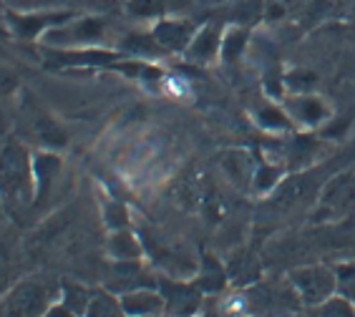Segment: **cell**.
<instances>
[{"label":"cell","mask_w":355,"mask_h":317,"mask_svg":"<svg viewBox=\"0 0 355 317\" xmlns=\"http://www.w3.org/2000/svg\"><path fill=\"white\" fill-rule=\"evenodd\" d=\"M355 209V172H343L325 184L318 201V219H340Z\"/></svg>","instance_id":"obj_7"},{"label":"cell","mask_w":355,"mask_h":317,"mask_svg":"<svg viewBox=\"0 0 355 317\" xmlns=\"http://www.w3.org/2000/svg\"><path fill=\"white\" fill-rule=\"evenodd\" d=\"M28 129L31 134L35 136V141L48 149V152H53L58 146L66 144V134L58 129V124H53V118L46 116V111L41 109H28Z\"/></svg>","instance_id":"obj_15"},{"label":"cell","mask_w":355,"mask_h":317,"mask_svg":"<svg viewBox=\"0 0 355 317\" xmlns=\"http://www.w3.org/2000/svg\"><path fill=\"white\" fill-rule=\"evenodd\" d=\"M61 172V156L55 152H33V174H35V207L48 199V194L53 189V181Z\"/></svg>","instance_id":"obj_13"},{"label":"cell","mask_w":355,"mask_h":317,"mask_svg":"<svg viewBox=\"0 0 355 317\" xmlns=\"http://www.w3.org/2000/svg\"><path fill=\"white\" fill-rule=\"evenodd\" d=\"M61 290L41 280H21L3 297V307L10 317H46Z\"/></svg>","instance_id":"obj_3"},{"label":"cell","mask_w":355,"mask_h":317,"mask_svg":"<svg viewBox=\"0 0 355 317\" xmlns=\"http://www.w3.org/2000/svg\"><path fill=\"white\" fill-rule=\"evenodd\" d=\"M119 300H121V307H123V312H126V317L166 315V302H164L162 290H159V284H146V287L121 292Z\"/></svg>","instance_id":"obj_11"},{"label":"cell","mask_w":355,"mask_h":317,"mask_svg":"<svg viewBox=\"0 0 355 317\" xmlns=\"http://www.w3.org/2000/svg\"><path fill=\"white\" fill-rule=\"evenodd\" d=\"M285 111L287 116L293 118V124L305 126V129L320 126L330 116L328 104L322 98L313 96V93H293V96H287Z\"/></svg>","instance_id":"obj_10"},{"label":"cell","mask_w":355,"mask_h":317,"mask_svg":"<svg viewBox=\"0 0 355 317\" xmlns=\"http://www.w3.org/2000/svg\"><path fill=\"white\" fill-rule=\"evenodd\" d=\"M222 38H225V30L214 23L197 28V33L184 51V58L189 63H197V66H207V63L217 61L222 55Z\"/></svg>","instance_id":"obj_9"},{"label":"cell","mask_w":355,"mask_h":317,"mask_svg":"<svg viewBox=\"0 0 355 317\" xmlns=\"http://www.w3.org/2000/svg\"><path fill=\"white\" fill-rule=\"evenodd\" d=\"M0 204L8 214L35 207L33 152L18 138L0 141Z\"/></svg>","instance_id":"obj_1"},{"label":"cell","mask_w":355,"mask_h":317,"mask_svg":"<svg viewBox=\"0 0 355 317\" xmlns=\"http://www.w3.org/2000/svg\"><path fill=\"white\" fill-rule=\"evenodd\" d=\"M247 48V30L242 26H232L225 30V38H222V58L225 61H237L239 55L245 53Z\"/></svg>","instance_id":"obj_20"},{"label":"cell","mask_w":355,"mask_h":317,"mask_svg":"<svg viewBox=\"0 0 355 317\" xmlns=\"http://www.w3.org/2000/svg\"><path fill=\"white\" fill-rule=\"evenodd\" d=\"M3 214H6V212H3V204H0V217H3Z\"/></svg>","instance_id":"obj_29"},{"label":"cell","mask_w":355,"mask_h":317,"mask_svg":"<svg viewBox=\"0 0 355 317\" xmlns=\"http://www.w3.org/2000/svg\"><path fill=\"white\" fill-rule=\"evenodd\" d=\"M205 264L207 267H199L197 275L191 277V282L197 284L205 295H217V292H222L227 287V280H230L227 269L219 262H214V260H207Z\"/></svg>","instance_id":"obj_16"},{"label":"cell","mask_w":355,"mask_h":317,"mask_svg":"<svg viewBox=\"0 0 355 317\" xmlns=\"http://www.w3.org/2000/svg\"><path fill=\"white\" fill-rule=\"evenodd\" d=\"M199 317H205V315H199Z\"/></svg>","instance_id":"obj_30"},{"label":"cell","mask_w":355,"mask_h":317,"mask_svg":"<svg viewBox=\"0 0 355 317\" xmlns=\"http://www.w3.org/2000/svg\"><path fill=\"white\" fill-rule=\"evenodd\" d=\"M18 89H21V78H18V73L6 69V66H0V98L13 96Z\"/></svg>","instance_id":"obj_26"},{"label":"cell","mask_w":355,"mask_h":317,"mask_svg":"<svg viewBox=\"0 0 355 317\" xmlns=\"http://www.w3.org/2000/svg\"><path fill=\"white\" fill-rule=\"evenodd\" d=\"M159 290L164 295L166 317H199L205 310L207 295L194 282L164 277V280H159Z\"/></svg>","instance_id":"obj_6"},{"label":"cell","mask_w":355,"mask_h":317,"mask_svg":"<svg viewBox=\"0 0 355 317\" xmlns=\"http://www.w3.org/2000/svg\"><path fill=\"white\" fill-rule=\"evenodd\" d=\"M8 13V0H0V18Z\"/></svg>","instance_id":"obj_27"},{"label":"cell","mask_w":355,"mask_h":317,"mask_svg":"<svg viewBox=\"0 0 355 317\" xmlns=\"http://www.w3.org/2000/svg\"><path fill=\"white\" fill-rule=\"evenodd\" d=\"M106 21L96 15H73L71 21L51 28L41 38V43L55 51H76V48H94L106 38Z\"/></svg>","instance_id":"obj_2"},{"label":"cell","mask_w":355,"mask_h":317,"mask_svg":"<svg viewBox=\"0 0 355 317\" xmlns=\"http://www.w3.org/2000/svg\"><path fill=\"white\" fill-rule=\"evenodd\" d=\"M222 169H225L227 179L232 181L237 189H242V192L252 189V179H254V172H257V164H254V158L250 152H242V149L227 152L225 156H222Z\"/></svg>","instance_id":"obj_14"},{"label":"cell","mask_w":355,"mask_h":317,"mask_svg":"<svg viewBox=\"0 0 355 317\" xmlns=\"http://www.w3.org/2000/svg\"><path fill=\"white\" fill-rule=\"evenodd\" d=\"M194 33H197L194 23L182 21V18H162V21H157V26L151 28L154 41L166 53H184L187 46L194 38Z\"/></svg>","instance_id":"obj_8"},{"label":"cell","mask_w":355,"mask_h":317,"mask_svg":"<svg viewBox=\"0 0 355 317\" xmlns=\"http://www.w3.org/2000/svg\"><path fill=\"white\" fill-rule=\"evenodd\" d=\"M106 257L111 262H144L146 247L144 239L131 227L114 229L106 237Z\"/></svg>","instance_id":"obj_12"},{"label":"cell","mask_w":355,"mask_h":317,"mask_svg":"<svg viewBox=\"0 0 355 317\" xmlns=\"http://www.w3.org/2000/svg\"><path fill=\"white\" fill-rule=\"evenodd\" d=\"M254 118H257V124H260L262 129H267V132H285V129L293 126V118L287 116V111L277 109V106L260 109L254 114Z\"/></svg>","instance_id":"obj_21"},{"label":"cell","mask_w":355,"mask_h":317,"mask_svg":"<svg viewBox=\"0 0 355 317\" xmlns=\"http://www.w3.org/2000/svg\"><path fill=\"white\" fill-rule=\"evenodd\" d=\"M101 212H103V224H106V229H109V232L129 227V221H131L129 207H126V204H121V201H114V199L103 201Z\"/></svg>","instance_id":"obj_22"},{"label":"cell","mask_w":355,"mask_h":317,"mask_svg":"<svg viewBox=\"0 0 355 317\" xmlns=\"http://www.w3.org/2000/svg\"><path fill=\"white\" fill-rule=\"evenodd\" d=\"M83 317H126L116 292L111 290H91L89 307Z\"/></svg>","instance_id":"obj_17"},{"label":"cell","mask_w":355,"mask_h":317,"mask_svg":"<svg viewBox=\"0 0 355 317\" xmlns=\"http://www.w3.org/2000/svg\"><path fill=\"white\" fill-rule=\"evenodd\" d=\"M126 8L137 18H159L169 10V0H129Z\"/></svg>","instance_id":"obj_24"},{"label":"cell","mask_w":355,"mask_h":317,"mask_svg":"<svg viewBox=\"0 0 355 317\" xmlns=\"http://www.w3.org/2000/svg\"><path fill=\"white\" fill-rule=\"evenodd\" d=\"M139 317H166V315H139Z\"/></svg>","instance_id":"obj_28"},{"label":"cell","mask_w":355,"mask_h":317,"mask_svg":"<svg viewBox=\"0 0 355 317\" xmlns=\"http://www.w3.org/2000/svg\"><path fill=\"white\" fill-rule=\"evenodd\" d=\"M89 300H91V290H86L83 284H76V282H66L61 287V295H58V302H61L73 317L86 315Z\"/></svg>","instance_id":"obj_18"},{"label":"cell","mask_w":355,"mask_h":317,"mask_svg":"<svg viewBox=\"0 0 355 317\" xmlns=\"http://www.w3.org/2000/svg\"><path fill=\"white\" fill-rule=\"evenodd\" d=\"M280 176H282V172L277 169V166L257 164V172H254V179H252V189L257 194L272 192L275 186L280 184Z\"/></svg>","instance_id":"obj_23"},{"label":"cell","mask_w":355,"mask_h":317,"mask_svg":"<svg viewBox=\"0 0 355 317\" xmlns=\"http://www.w3.org/2000/svg\"><path fill=\"white\" fill-rule=\"evenodd\" d=\"M287 284L293 287L300 305H305V307L320 305L328 297L338 295L335 267H328V264H302V267L290 269Z\"/></svg>","instance_id":"obj_4"},{"label":"cell","mask_w":355,"mask_h":317,"mask_svg":"<svg viewBox=\"0 0 355 317\" xmlns=\"http://www.w3.org/2000/svg\"><path fill=\"white\" fill-rule=\"evenodd\" d=\"M73 15L76 13H66V10H13V8H8L3 23L21 41H41L51 28L71 21Z\"/></svg>","instance_id":"obj_5"},{"label":"cell","mask_w":355,"mask_h":317,"mask_svg":"<svg viewBox=\"0 0 355 317\" xmlns=\"http://www.w3.org/2000/svg\"><path fill=\"white\" fill-rule=\"evenodd\" d=\"M308 317H355V302L343 295H333L325 302L308 307Z\"/></svg>","instance_id":"obj_19"},{"label":"cell","mask_w":355,"mask_h":317,"mask_svg":"<svg viewBox=\"0 0 355 317\" xmlns=\"http://www.w3.org/2000/svg\"><path fill=\"white\" fill-rule=\"evenodd\" d=\"M335 277H338V295L348 297L355 302V262H345L340 267H335Z\"/></svg>","instance_id":"obj_25"}]
</instances>
